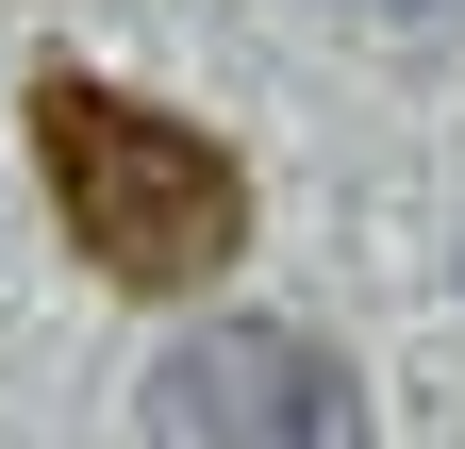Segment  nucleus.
Wrapping results in <instances>:
<instances>
[{"label":"nucleus","mask_w":465,"mask_h":449,"mask_svg":"<svg viewBox=\"0 0 465 449\" xmlns=\"http://www.w3.org/2000/svg\"><path fill=\"white\" fill-rule=\"evenodd\" d=\"M34 166H50L67 250L116 300H200L250 266V150H216L200 117H166L100 67H34Z\"/></svg>","instance_id":"nucleus-1"},{"label":"nucleus","mask_w":465,"mask_h":449,"mask_svg":"<svg viewBox=\"0 0 465 449\" xmlns=\"http://www.w3.org/2000/svg\"><path fill=\"white\" fill-rule=\"evenodd\" d=\"M134 416L150 449H349V366L300 316H200V333H166Z\"/></svg>","instance_id":"nucleus-2"},{"label":"nucleus","mask_w":465,"mask_h":449,"mask_svg":"<svg viewBox=\"0 0 465 449\" xmlns=\"http://www.w3.org/2000/svg\"><path fill=\"white\" fill-rule=\"evenodd\" d=\"M382 17H399V0H382Z\"/></svg>","instance_id":"nucleus-3"}]
</instances>
